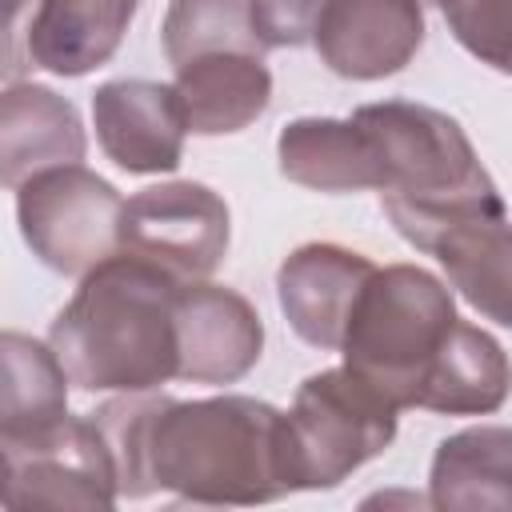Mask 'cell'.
Segmentation results:
<instances>
[{
	"label": "cell",
	"mask_w": 512,
	"mask_h": 512,
	"mask_svg": "<svg viewBox=\"0 0 512 512\" xmlns=\"http://www.w3.org/2000/svg\"><path fill=\"white\" fill-rule=\"evenodd\" d=\"M428 504L440 512H512V428L476 424L444 436L428 468Z\"/></svg>",
	"instance_id": "cell-16"
},
{
	"label": "cell",
	"mask_w": 512,
	"mask_h": 512,
	"mask_svg": "<svg viewBox=\"0 0 512 512\" xmlns=\"http://www.w3.org/2000/svg\"><path fill=\"white\" fill-rule=\"evenodd\" d=\"M424 44L420 0H328L312 48L344 80H384Z\"/></svg>",
	"instance_id": "cell-11"
},
{
	"label": "cell",
	"mask_w": 512,
	"mask_h": 512,
	"mask_svg": "<svg viewBox=\"0 0 512 512\" xmlns=\"http://www.w3.org/2000/svg\"><path fill=\"white\" fill-rule=\"evenodd\" d=\"M280 176L312 192H364L376 188V152L356 116H300L276 136Z\"/></svg>",
	"instance_id": "cell-17"
},
{
	"label": "cell",
	"mask_w": 512,
	"mask_h": 512,
	"mask_svg": "<svg viewBox=\"0 0 512 512\" xmlns=\"http://www.w3.org/2000/svg\"><path fill=\"white\" fill-rule=\"evenodd\" d=\"M188 132L228 136L260 120L272 104V72L260 52H208L176 64L172 80Z\"/></svg>",
	"instance_id": "cell-14"
},
{
	"label": "cell",
	"mask_w": 512,
	"mask_h": 512,
	"mask_svg": "<svg viewBox=\"0 0 512 512\" xmlns=\"http://www.w3.org/2000/svg\"><path fill=\"white\" fill-rule=\"evenodd\" d=\"M0 452L8 508H112L120 500L116 460L92 412L0 436Z\"/></svg>",
	"instance_id": "cell-7"
},
{
	"label": "cell",
	"mask_w": 512,
	"mask_h": 512,
	"mask_svg": "<svg viewBox=\"0 0 512 512\" xmlns=\"http://www.w3.org/2000/svg\"><path fill=\"white\" fill-rule=\"evenodd\" d=\"M436 4L464 52L512 76V0H436Z\"/></svg>",
	"instance_id": "cell-22"
},
{
	"label": "cell",
	"mask_w": 512,
	"mask_h": 512,
	"mask_svg": "<svg viewBox=\"0 0 512 512\" xmlns=\"http://www.w3.org/2000/svg\"><path fill=\"white\" fill-rule=\"evenodd\" d=\"M376 264L344 244H300L276 272V300L288 328L324 352H340L348 316Z\"/></svg>",
	"instance_id": "cell-12"
},
{
	"label": "cell",
	"mask_w": 512,
	"mask_h": 512,
	"mask_svg": "<svg viewBox=\"0 0 512 512\" xmlns=\"http://www.w3.org/2000/svg\"><path fill=\"white\" fill-rule=\"evenodd\" d=\"M508 392H512L508 352L492 332L460 320L448 340V352L440 356L428 380L420 408L440 416H488L508 400Z\"/></svg>",
	"instance_id": "cell-18"
},
{
	"label": "cell",
	"mask_w": 512,
	"mask_h": 512,
	"mask_svg": "<svg viewBox=\"0 0 512 512\" xmlns=\"http://www.w3.org/2000/svg\"><path fill=\"white\" fill-rule=\"evenodd\" d=\"M140 0H40L24 32L28 60L52 76H84L108 64Z\"/></svg>",
	"instance_id": "cell-15"
},
{
	"label": "cell",
	"mask_w": 512,
	"mask_h": 512,
	"mask_svg": "<svg viewBox=\"0 0 512 512\" xmlns=\"http://www.w3.org/2000/svg\"><path fill=\"white\" fill-rule=\"evenodd\" d=\"M396 404L368 384L348 364L312 372L288 408L300 484L304 488H336L360 464L380 456L396 436Z\"/></svg>",
	"instance_id": "cell-5"
},
{
	"label": "cell",
	"mask_w": 512,
	"mask_h": 512,
	"mask_svg": "<svg viewBox=\"0 0 512 512\" xmlns=\"http://www.w3.org/2000/svg\"><path fill=\"white\" fill-rule=\"evenodd\" d=\"M228 236V204L200 180L152 184L124 200L120 252L144 256L180 280H208L228 252Z\"/></svg>",
	"instance_id": "cell-8"
},
{
	"label": "cell",
	"mask_w": 512,
	"mask_h": 512,
	"mask_svg": "<svg viewBox=\"0 0 512 512\" xmlns=\"http://www.w3.org/2000/svg\"><path fill=\"white\" fill-rule=\"evenodd\" d=\"M420 4H428V0H420Z\"/></svg>",
	"instance_id": "cell-24"
},
{
	"label": "cell",
	"mask_w": 512,
	"mask_h": 512,
	"mask_svg": "<svg viewBox=\"0 0 512 512\" xmlns=\"http://www.w3.org/2000/svg\"><path fill=\"white\" fill-rule=\"evenodd\" d=\"M160 40L172 68L208 52H268L252 20V0H168Z\"/></svg>",
	"instance_id": "cell-21"
},
{
	"label": "cell",
	"mask_w": 512,
	"mask_h": 512,
	"mask_svg": "<svg viewBox=\"0 0 512 512\" xmlns=\"http://www.w3.org/2000/svg\"><path fill=\"white\" fill-rule=\"evenodd\" d=\"M376 152V192L392 228L420 252L472 228L504 220V196L480 164L468 132L440 108L380 100L352 112Z\"/></svg>",
	"instance_id": "cell-3"
},
{
	"label": "cell",
	"mask_w": 512,
	"mask_h": 512,
	"mask_svg": "<svg viewBox=\"0 0 512 512\" xmlns=\"http://www.w3.org/2000/svg\"><path fill=\"white\" fill-rule=\"evenodd\" d=\"M4 384H0V436H20L68 416V384L52 344L24 332H4Z\"/></svg>",
	"instance_id": "cell-19"
},
{
	"label": "cell",
	"mask_w": 512,
	"mask_h": 512,
	"mask_svg": "<svg viewBox=\"0 0 512 512\" xmlns=\"http://www.w3.org/2000/svg\"><path fill=\"white\" fill-rule=\"evenodd\" d=\"M88 152L84 124L72 100L44 84H8L0 96V180L20 188L28 176L80 164Z\"/></svg>",
	"instance_id": "cell-13"
},
{
	"label": "cell",
	"mask_w": 512,
	"mask_h": 512,
	"mask_svg": "<svg viewBox=\"0 0 512 512\" xmlns=\"http://www.w3.org/2000/svg\"><path fill=\"white\" fill-rule=\"evenodd\" d=\"M16 220L32 256L60 272L84 276L120 252L124 196L84 164H60L16 188Z\"/></svg>",
	"instance_id": "cell-6"
},
{
	"label": "cell",
	"mask_w": 512,
	"mask_h": 512,
	"mask_svg": "<svg viewBox=\"0 0 512 512\" xmlns=\"http://www.w3.org/2000/svg\"><path fill=\"white\" fill-rule=\"evenodd\" d=\"M328 0H252L256 32L268 48H304L316 36Z\"/></svg>",
	"instance_id": "cell-23"
},
{
	"label": "cell",
	"mask_w": 512,
	"mask_h": 512,
	"mask_svg": "<svg viewBox=\"0 0 512 512\" xmlns=\"http://www.w3.org/2000/svg\"><path fill=\"white\" fill-rule=\"evenodd\" d=\"M448 284L484 316L512 328V224H472L436 248Z\"/></svg>",
	"instance_id": "cell-20"
},
{
	"label": "cell",
	"mask_w": 512,
	"mask_h": 512,
	"mask_svg": "<svg viewBox=\"0 0 512 512\" xmlns=\"http://www.w3.org/2000/svg\"><path fill=\"white\" fill-rule=\"evenodd\" d=\"M92 124L104 156L132 176H164L184 160V108L172 84L104 80L92 92Z\"/></svg>",
	"instance_id": "cell-10"
},
{
	"label": "cell",
	"mask_w": 512,
	"mask_h": 512,
	"mask_svg": "<svg viewBox=\"0 0 512 512\" xmlns=\"http://www.w3.org/2000/svg\"><path fill=\"white\" fill-rule=\"evenodd\" d=\"M180 372L188 384H236L264 352V324L248 296L208 280H184L176 292Z\"/></svg>",
	"instance_id": "cell-9"
},
{
	"label": "cell",
	"mask_w": 512,
	"mask_h": 512,
	"mask_svg": "<svg viewBox=\"0 0 512 512\" xmlns=\"http://www.w3.org/2000/svg\"><path fill=\"white\" fill-rule=\"evenodd\" d=\"M456 324V300L440 276L420 264H384L356 296L340 356L396 408H420Z\"/></svg>",
	"instance_id": "cell-4"
},
{
	"label": "cell",
	"mask_w": 512,
	"mask_h": 512,
	"mask_svg": "<svg viewBox=\"0 0 512 512\" xmlns=\"http://www.w3.org/2000/svg\"><path fill=\"white\" fill-rule=\"evenodd\" d=\"M180 284V276L132 252L84 272L48 328V344L72 384L84 392H156L176 380Z\"/></svg>",
	"instance_id": "cell-2"
},
{
	"label": "cell",
	"mask_w": 512,
	"mask_h": 512,
	"mask_svg": "<svg viewBox=\"0 0 512 512\" xmlns=\"http://www.w3.org/2000/svg\"><path fill=\"white\" fill-rule=\"evenodd\" d=\"M124 500L172 492L184 504H272L300 492V456L288 412L256 396L176 400L124 392L92 412Z\"/></svg>",
	"instance_id": "cell-1"
}]
</instances>
